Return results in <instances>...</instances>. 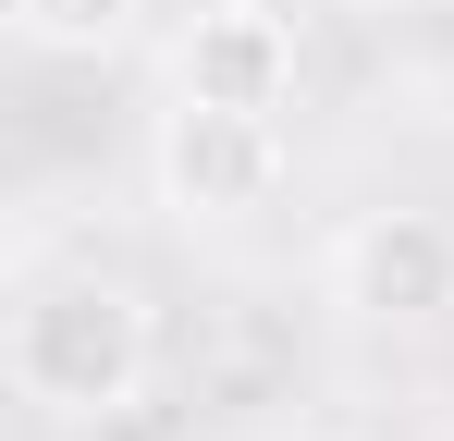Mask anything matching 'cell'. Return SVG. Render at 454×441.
I'll return each instance as SVG.
<instances>
[{
  "mask_svg": "<svg viewBox=\"0 0 454 441\" xmlns=\"http://www.w3.org/2000/svg\"><path fill=\"white\" fill-rule=\"evenodd\" d=\"M270 12H283V0H270Z\"/></svg>",
  "mask_w": 454,
  "mask_h": 441,
  "instance_id": "6",
  "label": "cell"
},
{
  "mask_svg": "<svg viewBox=\"0 0 454 441\" xmlns=\"http://www.w3.org/2000/svg\"><path fill=\"white\" fill-rule=\"evenodd\" d=\"M172 98H197V111H270L283 123V98H295V12H270V0H197L172 25Z\"/></svg>",
  "mask_w": 454,
  "mask_h": 441,
  "instance_id": "4",
  "label": "cell"
},
{
  "mask_svg": "<svg viewBox=\"0 0 454 441\" xmlns=\"http://www.w3.org/2000/svg\"><path fill=\"white\" fill-rule=\"evenodd\" d=\"M283 172H295V147L270 111H197V98H172L148 135V197L160 220H184V233H222V220H258L283 197Z\"/></svg>",
  "mask_w": 454,
  "mask_h": 441,
  "instance_id": "2",
  "label": "cell"
},
{
  "mask_svg": "<svg viewBox=\"0 0 454 441\" xmlns=\"http://www.w3.org/2000/svg\"><path fill=\"white\" fill-rule=\"evenodd\" d=\"M148 368H160V306L123 270H37L12 294V319H0V380L62 429L136 417Z\"/></svg>",
  "mask_w": 454,
  "mask_h": 441,
  "instance_id": "1",
  "label": "cell"
},
{
  "mask_svg": "<svg viewBox=\"0 0 454 441\" xmlns=\"http://www.w3.org/2000/svg\"><path fill=\"white\" fill-rule=\"evenodd\" d=\"M332 306L356 331H418V319H454V220L442 209H356L319 258Z\"/></svg>",
  "mask_w": 454,
  "mask_h": 441,
  "instance_id": "3",
  "label": "cell"
},
{
  "mask_svg": "<svg viewBox=\"0 0 454 441\" xmlns=\"http://www.w3.org/2000/svg\"><path fill=\"white\" fill-rule=\"evenodd\" d=\"M0 12H12V37L50 50V62H111V50H136V12H148V0H0Z\"/></svg>",
  "mask_w": 454,
  "mask_h": 441,
  "instance_id": "5",
  "label": "cell"
}]
</instances>
